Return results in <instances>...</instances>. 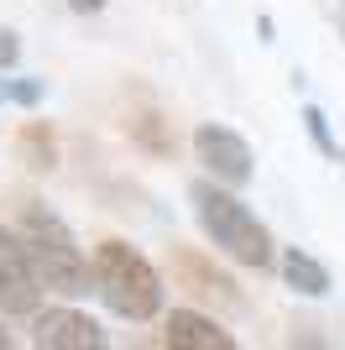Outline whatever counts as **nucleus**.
I'll list each match as a JSON object with an SVG mask.
<instances>
[{
	"label": "nucleus",
	"instance_id": "nucleus-6",
	"mask_svg": "<svg viewBox=\"0 0 345 350\" xmlns=\"http://www.w3.org/2000/svg\"><path fill=\"white\" fill-rule=\"evenodd\" d=\"M42 304V282L31 272V256L21 235L0 225V314H31Z\"/></svg>",
	"mask_w": 345,
	"mask_h": 350
},
{
	"label": "nucleus",
	"instance_id": "nucleus-2",
	"mask_svg": "<svg viewBox=\"0 0 345 350\" xmlns=\"http://www.w3.org/2000/svg\"><path fill=\"white\" fill-rule=\"evenodd\" d=\"M89 293H100V304L115 319L146 324L162 314V278L136 246L126 241H100L89 256Z\"/></svg>",
	"mask_w": 345,
	"mask_h": 350
},
{
	"label": "nucleus",
	"instance_id": "nucleus-10",
	"mask_svg": "<svg viewBox=\"0 0 345 350\" xmlns=\"http://www.w3.org/2000/svg\"><path fill=\"white\" fill-rule=\"evenodd\" d=\"M21 152H27V162L37 173H53L58 167V146H53V136H47L42 126H27V131H21Z\"/></svg>",
	"mask_w": 345,
	"mask_h": 350
},
{
	"label": "nucleus",
	"instance_id": "nucleus-7",
	"mask_svg": "<svg viewBox=\"0 0 345 350\" xmlns=\"http://www.w3.org/2000/svg\"><path fill=\"white\" fill-rule=\"evenodd\" d=\"M162 340L172 350H235V335L225 324H215L209 314H199V308H172Z\"/></svg>",
	"mask_w": 345,
	"mask_h": 350
},
{
	"label": "nucleus",
	"instance_id": "nucleus-11",
	"mask_svg": "<svg viewBox=\"0 0 345 350\" xmlns=\"http://www.w3.org/2000/svg\"><path fill=\"white\" fill-rule=\"evenodd\" d=\"M0 100L5 105H21V110H31V105L47 100V79H0Z\"/></svg>",
	"mask_w": 345,
	"mask_h": 350
},
{
	"label": "nucleus",
	"instance_id": "nucleus-5",
	"mask_svg": "<svg viewBox=\"0 0 345 350\" xmlns=\"http://www.w3.org/2000/svg\"><path fill=\"white\" fill-rule=\"evenodd\" d=\"M31 345L42 350H105L110 335L94 314H79V308H31Z\"/></svg>",
	"mask_w": 345,
	"mask_h": 350
},
{
	"label": "nucleus",
	"instance_id": "nucleus-8",
	"mask_svg": "<svg viewBox=\"0 0 345 350\" xmlns=\"http://www.w3.org/2000/svg\"><path fill=\"white\" fill-rule=\"evenodd\" d=\"M277 272H283V282L298 298H324L330 293V267L319 262V256H309V251H298V246H288L277 256Z\"/></svg>",
	"mask_w": 345,
	"mask_h": 350
},
{
	"label": "nucleus",
	"instance_id": "nucleus-13",
	"mask_svg": "<svg viewBox=\"0 0 345 350\" xmlns=\"http://www.w3.org/2000/svg\"><path fill=\"white\" fill-rule=\"evenodd\" d=\"M110 0H68V11H79V16H94V11H105Z\"/></svg>",
	"mask_w": 345,
	"mask_h": 350
},
{
	"label": "nucleus",
	"instance_id": "nucleus-9",
	"mask_svg": "<svg viewBox=\"0 0 345 350\" xmlns=\"http://www.w3.org/2000/svg\"><path fill=\"white\" fill-rule=\"evenodd\" d=\"M303 126H309V142L319 146V157H330V162H345L340 142H335V131H330V116H324L319 105H303Z\"/></svg>",
	"mask_w": 345,
	"mask_h": 350
},
{
	"label": "nucleus",
	"instance_id": "nucleus-3",
	"mask_svg": "<svg viewBox=\"0 0 345 350\" xmlns=\"http://www.w3.org/2000/svg\"><path fill=\"white\" fill-rule=\"evenodd\" d=\"M21 246L31 256V272L42 282V293H63V298H89V256L79 251L73 230L53 215L47 204L21 209Z\"/></svg>",
	"mask_w": 345,
	"mask_h": 350
},
{
	"label": "nucleus",
	"instance_id": "nucleus-1",
	"mask_svg": "<svg viewBox=\"0 0 345 350\" xmlns=\"http://www.w3.org/2000/svg\"><path fill=\"white\" fill-rule=\"evenodd\" d=\"M188 204H194L199 230L215 241V251H225L230 262L257 267V272H267V267L277 262L272 230H267V225H261V219L251 215V209H246L241 199L225 189V183H215V178H199V183L188 189Z\"/></svg>",
	"mask_w": 345,
	"mask_h": 350
},
{
	"label": "nucleus",
	"instance_id": "nucleus-4",
	"mask_svg": "<svg viewBox=\"0 0 345 350\" xmlns=\"http://www.w3.org/2000/svg\"><path fill=\"white\" fill-rule=\"evenodd\" d=\"M194 157L204 162V173L225 183V189H246L251 178H257V157H251V146H246L241 131H230V126H199L194 131Z\"/></svg>",
	"mask_w": 345,
	"mask_h": 350
},
{
	"label": "nucleus",
	"instance_id": "nucleus-12",
	"mask_svg": "<svg viewBox=\"0 0 345 350\" xmlns=\"http://www.w3.org/2000/svg\"><path fill=\"white\" fill-rule=\"evenodd\" d=\"M16 63H21V37H16L11 27H0V73L16 68Z\"/></svg>",
	"mask_w": 345,
	"mask_h": 350
},
{
	"label": "nucleus",
	"instance_id": "nucleus-15",
	"mask_svg": "<svg viewBox=\"0 0 345 350\" xmlns=\"http://www.w3.org/2000/svg\"><path fill=\"white\" fill-rule=\"evenodd\" d=\"M340 37H345V27H340Z\"/></svg>",
	"mask_w": 345,
	"mask_h": 350
},
{
	"label": "nucleus",
	"instance_id": "nucleus-14",
	"mask_svg": "<svg viewBox=\"0 0 345 350\" xmlns=\"http://www.w3.org/2000/svg\"><path fill=\"white\" fill-rule=\"evenodd\" d=\"M11 345H16V340H11V335H5V329H0V350H11Z\"/></svg>",
	"mask_w": 345,
	"mask_h": 350
}]
</instances>
